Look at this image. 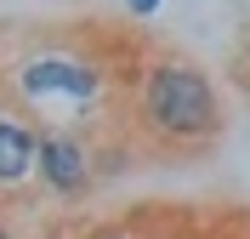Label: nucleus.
Returning a JSON list of instances; mask_svg holds the SVG:
<instances>
[{
    "label": "nucleus",
    "instance_id": "obj_1",
    "mask_svg": "<svg viewBox=\"0 0 250 239\" xmlns=\"http://www.w3.org/2000/svg\"><path fill=\"white\" fill-rule=\"evenodd\" d=\"M137 131L159 154H205L228 131V114H222L210 74L182 51L148 57L142 86H137Z\"/></svg>",
    "mask_w": 250,
    "mask_h": 239
},
{
    "label": "nucleus",
    "instance_id": "obj_2",
    "mask_svg": "<svg viewBox=\"0 0 250 239\" xmlns=\"http://www.w3.org/2000/svg\"><path fill=\"white\" fill-rule=\"evenodd\" d=\"M12 86L29 97V109H91L97 91H103V68L80 51L62 46H40L17 63Z\"/></svg>",
    "mask_w": 250,
    "mask_h": 239
},
{
    "label": "nucleus",
    "instance_id": "obj_3",
    "mask_svg": "<svg viewBox=\"0 0 250 239\" xmlns=\"http://www.w3.org/2000/svg\"><path fill=\"white\" fill-rule=\"evenodd\" d=\"M34 182L51 199H85L97 188V148L68 126H46L34 148Z\"/></svg>",
    "mask_w": 250,
    "mask_h": 239
},
{
    "label": "nucleus",
    "instance_id": "obj_4",
    "mask_svg": "<svg viewBox=\"0 0 250 239\" xmlns=\"http://www.w3.org/2000/svg\"><path fill=\"white\" fill-rule=\"evenodd\" d=\"M34 148H40V131H34L29 109L0 103V194L34 182Z\"/></svg>",
    "mask_w": 250,
    "mask_h": 239
},
{
    "label": "nucleus",
    "instance_id": "obj_5",
    "mask_svg": "<svg viewBox=\"0 0 250 239\" xmlns=\"http://www.w3.org/2000/svg\"><path fill=\"white\" fill-rule=\"evenodd\" d=\"M125 6H131V17H154L159 12V0H125Z\"/></svg>",
    "mask_w": 250,
    "mask_h": 239
},
{
    "label": "nucleus",
    "instance_id": "obj_6",
    "mask_svg": "<svg viewBox=\"0 0 250 239\" xmlns=\"http://www.w3.org/2000/svg\"><path fill=\"white\" fill-rule=\"evenodd\" d=\"M91 239H137V234H125V228H103V234H91Z\"/></svg>",
    "mask_w": 250,
    "mask_h": 239
}]
</instances>
